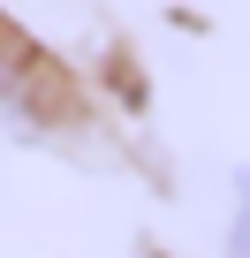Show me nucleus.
<instances>
[{"instance_id":"nucleus-1","label":"nucleus","mask_w":250,"mask_h":258,"mask_svg":"<svg viewBox=\"0 0 250 258\" xmlns=\"http://www.w3.org/2000/svg\"><path fill=\"white\" fill-rule=\"evenodd\" d=\"M227 258H250V175H235V205H227Z\"/></svg>"}]
</instances>
